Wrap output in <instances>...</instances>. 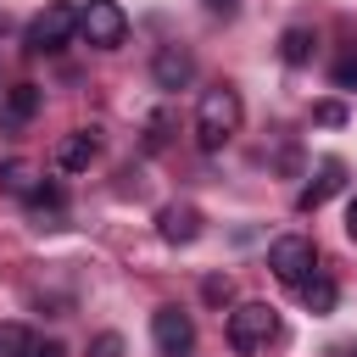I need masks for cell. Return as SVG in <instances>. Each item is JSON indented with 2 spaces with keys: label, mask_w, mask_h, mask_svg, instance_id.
Masks as SVG:
<instances>
[{
  "label": "cell",
  "mask_w": 357,
  "mask_h": 357,
  "mask_svg": "<svg viewBox=\"0 0 357 357\" xmlns=\"http://www.w3.org/2000/svg\"><path fill=\"white\" fill-rule=\"evenodd\" d=\"M240 117H245L240 89H229V84L206 89L201 106H195V145H201V151H223V145L240 134Z\"/></svg>",
  "instance_id": "obj_1"
},
{
  "label": "cell",
  "mask_w": 357,
  "mask_h": 357,
  "mask_svg": "<svg viewBox=\"0 0 357 357\" xmlns=\"http://www.w3.org/2000/svg\"><path fill=\"white\" fill-rule=\"evenodd\" d=\"M268 340H279V312H273L268 301H240V307L229 312V346H234L240 357H251V351H262Z\"/></svg>",
  "instance_id": "obj_2"
},
{
  "label": "cell",
  "mask_w": 357,
  "mask_h": 357,
  "mask_svg": "<svg viewBox=\"0 0 357 357\" xmlns=\"http://www.w3.org/2000/svg\"><path fill=\"white\" fill-rule=\"evenodd\" d=\"M73 33H78V6H73V0H50V6L28 22V50H33V56H56Z\"/></svg>",
  "instance_id": "obj_3"
},
{
  "label": "cell",
  "mask_w": 357,
  "mask_h": 357,
  "mask_svg": "<svg viewBox=\"0 0 357 357\" xmlns=\"http://www.w3.org/2000/svg\"><path fill=\"white\" fill-rule=\"evenodd\" d=\"M78 33L95 50H117L128 39V17H123L117 0H89V6H78Z\"/></svg>",
  "instance_id": "obj_4"
},
{
  "label": "cell",
  "mask_w": 357,
  "mask_h": 357,
  "mask_svg": "<svg viewBox=\"0 0 357 357\" xmlns=\"http://www.w3.org/2000/svg\"><path fill=\"white\" fill-rule=\"evenodd\" d=\"M268 268H273L279 284H301V279L318 268V251H312L307 234H279V240L268 245Z\"/></svg>",
  "instance_id": "obj_5"
},
{
  "label": "cell",
  "mask_w": 357,
  "mask_h": 357,
  "mask_svg": "<svg viewBox=\"0 0 357 357\" xmlns=\"http://www.w3.org/2000/svg\"><path fill=\"white\" fill-rule=\"evenodd\" d=\"M151 340H156L162 357H190V346H195V318H190L184 307H156V312H151Z\"/></svg>",
  "instance_id": "obj_6"
},
{
  "label": "cell",
  "mask_w": 357,
  "mask_h": 357,
  "mask_svg": "<svg viewBox=\"0 0 357 357\" xmlns=\"http://www.w3.org/2000/svg\"><path fill=\"white\" fill-rule=\"evenodd\" d=\"M201 206H190V201H167L162 212H156V234L167 240V245H190V240H201Z\"/></svg>",
  "instance_id": "obj_7"
},
{
  "label": "cell",
  "mask_w": 357,
  "mask_h": 357,
  "mask_svg": "<svg viewBox=\"0 0 357 357\" xmlns=\"http://www.w3.org/2000/svg\"><path fill=\"white\" fill-rule=\"evenodd\" d=\"M190 78H195V61H190L184 45H162V50L151 56V84H156V89H184Z\"/></svg>",
  "instance_id": "obj_8"
},
{
  "label": "cell",
  "mask_w": 357,
  "mask_h": 357,
  "mask_svg": "<svg viewBox=\"0 0 357 357\" xmlns=\"http://www.w3.org/2000/svg\"><path fill=\"white\" fill-rule=\"evenodd\" d=\"M340 190H346V162H340V156H324V162H318V178L296 195V212H318V206H324L329 195H340Z\"/></svg>",
  "instance_id": "obj_9"
},
{
  "label": "cell",
  "mask_w": 357,
  "mask_h": 357,
  "mask_svg": "<svg viewBox=\"0 0 357 357\" xmlns=\"http://www.w3.org/2000/svg\"><path fill=\"white\" fill-rule=\"evenodd\" d=\"M95 151H100L95 134H89V128H73V134L56 139V167H61V173H84V167L95 162Z\"/></svg>",
  "instance_id": "obj_10"
},
{
  "label": "cell",
  "mask_w": 357,
  "mask_h": 357,
  "mask_svg": "<svg viewBox=\"0 0 357 357\" xmlns=\"http://www.w3.org/2000/svg\"><path fill=\"white\" fill-rule=\"evenodd\" d=\"M28 218H33L39 229H61V218H67V201H61V184H39V190L28 195Z\"/></svg>",
  "instance_id": "obj_11"
},
{
  "label": "cell",
  "mask_w": 357,
  "mask_h": 357,
  "mask_svg": "<svg viewBox=\"0 0 357 357\" xmlns=\"http://www.w3.org/2000/svg\"><path fill=\"white\" fill-rule=\"evenodd\" d=\"M279 56H284V67H307V61L318 56V33L301 28V22H290V28L279 33Z\"/></svg>",
  "instance_id": "obj_12"
},
{
  "label": "cell",
  "mask_w": 357,
  "mask_h": 357,
  "mask_svg": "<svg viewBox=\"0 0 357 357\" xmlns=\"http://www.w3.org/2000/svg\"><path fill=\"white\" fill-rule=\"evenodd\" d=\"M296 290H301V301H307V312H312V318H324V312H335V301H340V290H335V279H329V273H318V268H312V273H307V279H301Z\"/></svg>",
  "instance_id": "obj_13"
},
{
  "label": "cell",
  "mask_w": 357,
  "mask_h": 357,
  "mask_svg": "<svg viewBox=\"0 0 357 357\" xmlns=\"http://www.w3.org/2000/svg\"><path fill=\"white\" fill-rule=\"evenodd\" d=\"M45 178H39V167L33 162H22V156H11V162H0V190L6 195H17V201H28L33 190H39Z\"/></svg>",
  "instance_id": "obj_14"
},
{
  "label": "cell",
  "mask_w": 357,
  "mask_h": 357,
  "mask_svg": "<svg viewBox=\"0 0 357 357\" xmlns=\"http://www.w3.org/2000/svg\"><path fill=\"white\" fill-rule=\"evenodd\" d=\"M39 106H45V89H39V84H11V89H6V117H11V123L39 117Z\"/></svg>",
  "instance_id": "obj_15"
},
{
  "label": "cell",
  "mask_w": 357,
  "mask_h": 357,
  "mask_svg": "<svg viewBox=\"0 0 357 357\" xmlns=\"http://www.w3.org/2000/svg\"><path fill=\"white\" fill-rule=\"evenodd\" d=\"M28 351H33V329L0 324V357H28Z\"/></svg>",
  "instance_id": "obj_16"
},
{
  "label": "cell",
  "mask_w": 357,
  "mask_h": 357,
  "mask_svg": "<svg viewBox=\"0 0 357 357\" xmlns=\"http://www.w3.org/2000/svg\"><path fill=\"white\" fill-rule=\"evenodd\" d=\"M201 296H206L212 307H229V301H234V279H229V273H206V279H201Z\"/></svg>",
  "instance_id": "obj_17"
},
{
  "label": "cell",
  "mask_w": 357,
  "mask_h": 357,
  "mask_svg": "<svg viewBox=\"0 0 357 357\" xmlns=\"http://www.w3.org/2000/svg\"><path fill=\"white\" fill-rule=\"evenodd\" d=\"M312 123H324V128H340V123H346V106H340V100H318V106H312Z\"/></svg>",
  "instance_id": "obj_18"
},
{
  "label": "cell",
  "mask_w": 357,
  "mask_h": 357,
  "mask_svg": "<svg viewBox=\"0 0 357 357\" xmlns=\"http://www.w3.org/2000/svg\"><path fill=\"white\" fill-rule=\"evenodd\" d=\"M89 357H123V335H117V329L95 335V340H89Z\"/></svg>",
  "instance_id": "obj_19"
},
{
  "label": "cell",
  "mask_w": 357,
  "mask_h": 357,
  "mask_svg": "<svg viewBox=\"0 0 357 357\" xmlns=\"http://www.w3.org/2000/svg\"><path fill=\"white\" fill-rule=\"evenodd\" d=\"M335 89H357V50H346L335 61Z\"/></svg>",
  "instance_id": "obj_20"
},
{
  "label": "cell",
  "mask_w": 357,
  "mask_h": 357,
  "mask_svg": "<svg viewBox=\"0 0 357 357\" xmlns=\"http://www.w3.org/2000/svg\"><path fill=\"white\" fill-rule=\"evenodd\" d=\"M28 357H67V346H61V340H33Z\"/></svg>",
  "instance_id": "obj_21"
},
{
  "label": "cell",
  "mask_w": 357,
  "mask_h": 357,
  "mask_svg": "<svg viewBox=\"0 0 357 357\" xmlns=\"http://www.w3.org/2000/svg\"><path fill=\"white\" fill-rule=\"evenodd\" d=\"M201 6H206V11H223V17H229V11H240V0H201Z\"/></svg>",
  "instance_id": "obj_22"
},
{
  "label": "cell",
  "mask_w": 357,
  "mask_h": 357,
  "mask_svg": "<svg viewBox=\"0 0 357 357\" xmlns=\"http://www.w3.org/2000/svg\"><path fill=\"white\" fill-rule=\"evenodd\" d=\"M346 234H351V240H357V201H351V206H346Z\"/></svg>",
  "instance_id": "obj_23"
},
{
  "label": "cell",
  "mask_w": 357,
  "mask_h": 357,
  "mask_svg": "<svg viewBox=\"0 0 357 357\" xmlns=\"http://www.w3.org/2000/svg\"><path fill=\"white\" fill-rule=\"evenodd\" d=\"M351 357H357V346H351Z\"/></svg>",
  "instance_id": "obj_24"
}]
</instances>
